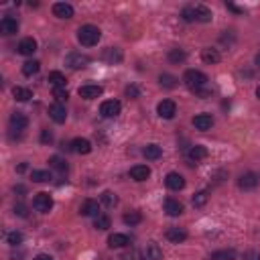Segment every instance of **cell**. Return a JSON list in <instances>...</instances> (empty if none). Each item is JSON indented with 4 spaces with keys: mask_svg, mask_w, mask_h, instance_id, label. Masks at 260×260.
<instances>
[{
    "mask_svg": "<svg viewBox=\"0 0 260 260\" xmlns=\"http://www.w3.org/2000/svg\"><path fill=\"white\" fill-rule=\"evenodd\" d=\"M100 39H102V31L96 25H83L77 29V41L83 47H94L100 43Z\"/></svg>",
    "mask_w": 260,
    "mask_h": 260,
    "instance_id": "1",
    "label": "cell"
},
{
    "mask_svg": "<svg viewBox=\"0 0 260 260\" xmlns=\"http://www.w3.org/2000/svg\"><path fill=\"white\" fill-rule=\"evenodd\" d=\"M207 75L203 72H199V69H187V72L183 74V83L187 85L191 92H197L201 88H207Z\"/></svg>",
    "mask_w": 260,
    "mask_h": 260,
    "instance_id": "2",
    "label": "cell"
},
{
    "mask_svg": "<svg viewBox=\"0 0 260 260\" xmlns=\"http://www.w3.org/2000/svg\"><path fill=\"white\" fill-rule=\"evenodd\" d=\"M90 61L92 59L85 53H81V51H72V53L65 55V65L72 67V69H83V67L90 65Z\"/></svg>",
    "mask_w": 260,
    "mask_h": 260,
    "instance_id": "3",
    "label": "cell"
},
{
    "mask_svg": "<svg viewBox=\"0 0 260 260\" xmlns=\"http://www.w3.org/2000/svg\"><path fill=\"white\" fill-rule=\"evenodd\" d=\"M33 207L37 210L39 214H49L51 210H53V197H51L49 193L41 191L33 197Z\"/></svg>",
    "mask_w": 260,
    "mask_h": 260,
    "instance_id": "4",
    "label": "cell"
},
{
    "mask_svg": "<svg viewBox=\"0 0 260 260\" xmlns=\"http://www.w3.org/2000/svg\"><path fill=\"white\" fill-rule=\"evenodd\" d=\"M260 183V177L256 175L254 171H248V173H242L240 179H238V187L244 189V191H252V189H256Z\"/></svg>",
    "mask_w": 260,
    "mask_h": 260,
    "instance_id": "5",
    "label": "cell"
},
{
    "mask_svg": "<svg viewBox=\"0 0 260 260\" xmlns=\"http://www.w3.org/2000/svg\"><path fill=\"white\" fill-rule=\"evenodd\" d=\"M120 110H122V104L118 100H106L100 104V114L104 118H116L120 114Z\"/></svg>",
    "mask_w": 260,
    "mask_h": 260,
    "instance_id": "6",
    "label": "cell"
},
{
    "mask_svg": "<svg viewBox=\"0 0 260 260\" xmlns=\"http://www.w3.org/2000/svg\"><path fill=\"white\" fill-rule=\"evenodd\" d=\"M8 126H10L12 132H19V134H21V132H25L27 126H29V118H27L23 112H14V114H10Z\"/></svg>",
    "mask_w": 260,
    "mask_h": 260,
    "instance_id": "7",
    "label": "cell"
},
{
    "mask_svg": "<svg viewBox=\"0 0 260 260\" xmlns=\"http://www.w3.org/2000/svg\"><path fill=\"white\" fill-rule=\"evenodd\" d=\"M157 114H159L161 118H165V120L175 118V114H177V104L173 102V100H163V102H159Z\"/></svg>",
    "mask_w": 260,
    "mask_h": 260,
    "instance_id": "8",
    "label": "cell"
},
{
    "mask_svg": "<svg viewBox=\"0 0 260 260\" xmlns=\"http://www.w3.org/2000/svg\"><path fill=\"white\" fill-rule=\"evenodd\" d=\"M77 94L83 98V100H96L104 94V88L102 85H96V83H88V85H81L77 90Z\"/></svg>",
    "mask_w": 260,
    "mask_h": 260,
    "instance_id": "9",
    "label": "cell"
},
{
    "mask_svg": "<svg viewBox=\"0 0 260 260\" xmlns=\"http://www.w3.org/2000/svg\"><path fill=\"white\" fill-rule=\"evenodd\" d=\"M49 116H51V120H53L55 124H63L65 120H67V110H65V106L63 104H51L49 106Z\"/></svg>",
    "mask_w": 260,
    "mask_h": 260,
    "instance_id": "10",
    "label": "cell"
},
{
    "mask_svg": "<svg viewBox=\"0 0 260 260\" xmlns=\"http://www.w3.org/2000/svg\"><path fill=\"white\" fill-rule=\"evenodd\" d=\"M0 33H2L4 37L16 35V33H19V21H16L14 16H4V19L0 21Z\"/></svg>",
    "mask_w": 260,
    "mask_h": 260,
    "instance_id": "11",
    "label": "cell"
},
{
    "mask_svg": "<svg viewBox=\"0 0 260 260\" xmlns=\"http://www.w3.org/2000/svg\"><path fill=\"white\" fill-rule=\"evenodd\" d=\"M122 59H124V55L118 47H108V49H104V53H102V61H106L108 65H116Z\"/></svg>",
    "mask_w": 260,
    "mask_h": 260,
    "instance_id": "12",
    "label": "cell"
},
{
    "mask_svg": "<svg viewBox=\"0 0 260 260\" xmlns=\"http://www.w3.org/2000/svg\"><path fill=\"white\" fill-rule=\"evenodd\" d=\"M191 124H193L197 130L205 132V130H210V128L214 126V116H212V114H197V116H193Z\"/></svg>",
    "mask_w": 260,
    "mask_h": 260,
    "instance_id": "13",
    "label": "cell"
},
{
    "mask_svg": "<svg viewBox=\"0 0 260 260\" xmlns=\"http://www.w3.org/2000/svg\"><path fill=\"white\" fill-rule=\"evenodd\" d=\"M79 214L85 216V218H96L100 216V203L96 199H85L79 207Z\"/></svg>",
    "mask_w": 260,
    "mask_h": 260,
    "instance_id": "14",
    "label": "cell"
},
{
    "mask_svg": "<svg viewBox=\"0 0 260 260\" xmlns=\"http://www.w3.org/2000/svg\"><path fill=\"white\" fill-rule=\"evenodd\" d=\"M53 14L57 16V19H74V14H75V10H74V6L72 4H67V2H55L53 4Z\"/></svg>",
    "mask_w": 260,
    "mask_h": 260,
    "instance_id": "15",
    "label": "cell"
},
{
    "mask_svg": "<svg viewBox=\"0 0 260 260\" xmlns=\"http://www.w3.org/2000/svg\"><path fill=\"white\" fill-rule=\"evenodd\" d=\"M165 185L171 189V191H181L185 187V179H183V175H179V173H169L165 177Z\"/></svg>",
    "mask_w": 260,
    "mask_h": 260,
    "instance_id": "16",
    "label": "cell"
},
{
    "mask_svg": "<svg viewBox=\"0 0 260 260\" xmlns=\"http://www.w3.org/2000/svg\"><path fill=\"white\" fill-rule=\"evenodd\" d=\"M207 149L203 147V145H193L191 149L187 150V159L191 161V163H199V161H203V159H207Z\"/></svg>",
    "mask_w": 260,
    "mask_h": 260,
    "instance_id": "17",
    "label": "cell"
},
{
    "mask_svg": "<svg viewBox=\"0 0 260 260\" xmlns=\"http://www.w3.org/2000/svg\"><path fill=\"white\" fill-rule=\"evenodd\" d=\"M163 207H165L167 216H171V218H177V216L183 214V203H179L177 199H173V197H167L165 203H163Z\"/></svg>",
    "mask_w": 260,
    "mask_h": 260,
    "instance_id": "18",
    "label": "cell"
},
{
    "mask_svg": "<svg viewBox=\"0 0 260 260\" xmlns=\"http://www.w3.org/2000/svg\"><path fill=\"white\" fill-rule=\"evenodd\" d=\"M130 177H132L134 181H138V183H143V181H147V179L150 177V169H149L147 165H134V167L130 169Z\"/></svg>",
    "mask_w": 260,
    "mask_h": 260,
    "instance_id": "19",
    "label": "cell"
},
{
    "mask_svg": "<svg viewBox=\"0 0 260 260\" xmlns=\"http://www.w3.org/2000/svg\"><path fill=\"white\" fill-rule=\"evenodd\" d=\"M16 51H19L21 55H33L35 51H37V41H35L33 37H25V39H21Z\"/></svg>",
    "mask_w": 260,
    "mask_h": 260,
    "instance_id": "20",
    "label": "cell"
},
{
    "mask_svg": "<svg viewBox=\"0 0 260 260\" xmlns=\"http://www.w3.org/2000/svg\"><path fill=\"white\" fill-rule=\"evenodd\" d=\"M72 150H75L77 154H90L92 152V143L88 141V138H74Z\"/></svg>",
    "mask_w": 260,
    "mask_h": 260,
    "instance_id": "21",
    "label": "cell"
},
{
    "mask_svg": "<svg viewBox=\"0 0 260 260\" xmlns=\"http://www.w3.org/2000/svg\"><path fill=\"white\" fill-rule=\"evenodd\" d=\"M201 59H203V63L216 65V63H220V61H222V55H220V51H218V49L205 47V49H201Z\"/></svg>",
    "mask_w": 260,
    "mask_h": 260,
    "instance_id": "22",
    "label": "cell"
},
{
    "mask_svg": "<svg viewBox=\"0 0 260 260\" xmlns=\"http://www.w3.org/2000/svg\"><path fill=\"white\" fill-rule=\"evenodd\" d=\"M165 236H167L169 242H173V244H181V242L187 240V232L183 228H169Z\"/></svg>",
    "mask_w": 260,
    "mask_h": 260,
    "instance_id": "23",
    "label": "cell"
},
{
    "mask_svg": "<svg viewBox=\"0 0 260 260\" xmlns=\"http://www.w3.org/2000/svg\"><path fill=\"white\" fill-rule=\"evenodd\" d=\"M143 157H145L147 161H157V159L163 157V149H161L159 145H147V147L143 149Z\"/></svg>",
    "mask_w": 260,
    "mask_h": 260,
    "instance_id": "24",
    "label": "cell"
},
{
    "mask_svg": "<svg viewBox=\"0 0 260 260\" xmlns=\"http://www.w3.org/2000/svg\"><path fill=\"white\" fill-rule=\"evenodd\" d=\"M130 244V238L126 234H112L108 238V246L110 248H126Z\"/></svg>",
    "mask_w": 260,
    "mask_h": 260,
    "instance_id": "25",
    "label": "cell"
},
{
    "mask_svg": "<svg viewBox=\"0 0 260 260\" xmlns=\"http://www.w3.org/2000/svg\"><path fill=\"white\" fill-rule=\"evenodd\" d=\"M193 12H195V21L197 23H210L212 21V10L207 6H203V4H195Z\"/></svg>",
    "mask_w": 260,
    "mask_h": 260,
    "instance_id": "26",
    "label": "cell"
},
{
    "mask_svg": "<svg viewBox=\"0 0 260 260\" xmlns=\"http://www.w3.org/2000/svg\"><path fill=\"white\" fill-rule=\"evenodd\" d=\"M210 260H236V250L234 248L216 250V252L210 254Z\"/></svg>",
    "mask_w": 260,
    "mask_h": 260,
    "instance_id": "27",
    "label": "cell"
},
{
    "mask_svg": "<svg viewBox=\"0 0 260 260\" xmlns=\"http://www.w3.org/2000/svg\"><path fill=\"white\" fill-rule=\"evenodd\" d=\"M47 81L53 85V90H55V88H65V83H67V79H65V75H63L61 72H51V74L47 75Z\"/></svg>",
    "mask_w": 260,
    "mask_h": 260,
    "instance_id": "28",
    "label": "cell"
},
{
    "mask_svg": "<svg viewBox=\"0 0 260 260\" xmlns=\"http://www.w3.org/2000/svg\"><path fill=\"white\" fill-rule=\"evenodd\" d=\"M145 256L149 260H163V250L159 248L157 242H150V244L147 246V250H145Z\"/></svg>",
    "mask_w": 260,
    "mask_h": 260,
    "instance_id": "29",
    "label": "cell"
},
{
    "mask_svg": "<svg viewBox=\"0 0 260 260\" xmlns=\"http://www.w3.org/2000/svg\"><path fill=\"white\" fill-rule=\"evenodd\" d=\"M39 69H41V61L31 59V61H27V63L23 65V74H25L27 77H31V75H37Z\"/></svg>",
    "mask_w": 260,
    "mask_h": 260,
    "instance_id": "30",
    "label": "cell"
},
{
    "mask_svg": "<svg viewBox=\"0 0 260 260\" xmlns=\"http://www.w3.org/2000/svg\"><path fill=\"white\" fill-rule=\"evenodd\" d=\"M159 83H161V88H165V90H173V88H177V77L171 75V74H161L159 75Z\"/></svg>",
    "mask_w": 260,
    "mask_h": 260,
    "instance_id": "31",
    "label": "cell"
},
{
    "mask_svg": "<svg viewBox=\"0 0 260 260\" xmlns=\"http://www.w3.org/2000/svg\"><path fill=\"white\" fill-rule=\"evenodd\" d=\"M12 96L16 102H29L33 98V92L29 88H21V85H16V88L12 90Z\"/></svg>",
    "mask_w": 260,
    "mask_h": 260,
    "instance_id": "32",
    "label": "cell"
},
{
    "mask_svg": "<svg viewBox=\"0 0 260 260\" xmlns=\"http://www.w3.org/2000/svg\"><path fill=\"white\" fill-rule=\"evenodd\" d=\"M49 165H51V169H55L59 175H65V173L69 171L67 163H65L61 157H51V159H49Z\"/></svg>",
    "mask_w": 260,
    "mask_h": 260,
    "instance_id": "33",
    "label": "cell"
},
{
    "mask_svg": "<svg viewBox=\"0 0 260 260\" xmlns=\"http://www.w3.org/2000/svg\"><path fill=\"white\" fill-rule=\"evenodd\" d=\"M112 226V220L106 216V214H100L94 218V228L96 230H108Z\"/></svg>",
    "mask_w": 260,
    "mask_h": 260,
    "instance_id": "34",
    "label": "cell"
},
{
    "mask_svg": "<svg viewBox=\"0 0 260 260\" xmlns=\"http://www.w3.org/2000/svg\"><path fill=\"white\" fill-rule=\"evenodd\" d=\"M122 222L126 223V226H138V223L143 222V214L141 212H128L122 216Z\"/></svg>",
    "mask_w": 260,
    "mask_h": 260,
    "instance_id": "35",
    "label": "cell"
},
{
    "mask_svg": "<svg viewBox=\"0 0 260 260\" xmlns=\"http://www.w3.org/2000/svg\"><path fill=\"white\" fill-rule=\"evenodd\" d=\"M31 179H33V183H49L51 173L49 171H31Z\"/></svg>",
    "mask_w": 260,
    "mask_h": 260,
    "instance_id": "36",
    "label": "cell"
},
{
    "mask_svg": "<svg viewBox=\"0 0 260 260\" xmlns=\"http://www.w3.org/2000/svg\"><path fill=\"white\" fill-rule=\"evenodd\" d=\"M187 59V53L183 49H171L169 51V61L171 63H183Z\"/></svg>",
    "mask_w": 260,
    "mask_h": 260,
    "instance_id": "37",
    "label": "cell"
},
{
    "mask_svg": "<svg viewBox=\"0 0 260 260\" xmlns=\"http://www.w3.org/2000/svg\"><path fill=\"white\" fill-rule=\"evenodd\" d=\"M23 240H25V236L21 234V232H8L6 234V242H8V244L12 246V248H16V246H21L23 244Z\"/></svg>",
    "mask_w": 260,
    "mask_h": 260,
    "instance_id": "38",
    "label": "cell"
},
{
    "mask_svg": "<svg viewBox=\"0 0 260 260\" xmlns=\"http://www.w3.org/2000/svg\"><path fill=\"white\" fill-rule=\"evenodd\" d=\"M100 199H102V203L106 205V207H114V205H118V197H116L114 191H104V193L100 195Z\"/></svg>",
    "mask_w": 260,
    "mask_h": 260,
    "instance_id": "39",
    "label": "cell"
},
{
    "mask_svg": "<svg viewBox=\"0 0 260 260\" xmlns=\"http://www.w3.org/2000/svg\"><path fill=\"white\" fill-rule=\"evenodd\" d=\"M53 98L57 100V104H63V102H67L69 92H67L65 88H55V90H53Z\"/></svg>",
    "mask_w": 260,
    "mask_h": 260,
    "instance_id": "40",
    "label": "cell"
},
{
    "mask_svg": "<svg viewBox=\"0 0 260 260\" xmlns=\"http://www.w3.org/2000/svg\"><path fill=\"white\" fill-rule=\"evenodd\" d=\"M181 16H183V21H185V23H193V21H195L193 6H185V8L181 10Z\"/></svg>",
    "mask_w": 260,
    "mask_h": 260,
    "instance_id": "41",
    "label": "cell"
},
{
    "mask_svg": "<svg viewBox=\"0 0 260 260\" xmlns=\"http://www.w3.org/2000/svg\"><path fill=\"white\" fill-rule=\"evenodd\" d=\"M205 201H207V191H199V193H195V197H193V205H195V207L205 205Z\"/></svg>",
    "mask_w": 260,
    "mask_h": 260,
    "instance_id": "42",
    "label": "cell"
},
{
    "mask_svg": "<svg viewBox=\"0 0 260 260\" xmlns=\"http://www.w3.org/2000/svg\"><path fill=\"white\" fill-rule=\"evenodd\" d=\"M14 214L19 216V218H27V216H29V207H27L25 203H16V205H14Z\"/></svg>",
    "mask_w": 260,
    "mask_h": 260,
    "instance_id": "43",
    "label": "cell"
},
{
    "mask_svg": "<svg viewBox=\"0 0 260 260\" xmlns=\"http://www.w3.org/2000/svg\"><path fill=\"white\" fill-rule=\"evenodd\" d=\"M124 94L128 96V98H132V100H136L138 96H141V90L136 88V85H126V90H124Z\"/></svg>",
    "mask_w": 260,
    "mask_h": 260,
    "instance_id": "44",
    "label": "cell"
},
{
    "mask_svg": "<svg viewBox=\"0 0 260 260\" xmlns=\"http://www.w3.org/2000/svg\"><path fill=\"white\" fill-rule=\"evenodd\" d=\"M41 143H43V145H51V143H53V132L45 128V130L41 132Z\"/></svg>",
    "mask_w": 260,
    "mask_h": 260,
    "instance_id": "45",
    "label": "cell"
},
{
    "mask_svg": "<svg viewBox=\"0 0 260 260\" xmlns=\"http://www.w3.org/2000/svg\"><path fill=\"white\" fill-rule=\"evenodd\" d=\"M244 260H260V252L258 250H248V252H244Z\"/></svg>",
    "mask_w": 260,
    "mask_h": 260,
    "instance_id": "46",
    "label": "cell"
},
{
    "mask_svg": "<svg viewBox=\"0 0 260 260\" xmlns=\"http://www.w3.org/2000/svg\"><path fill=\"white\" fill-rule=\"evenodd\" d=\"M193 94L205 100V98H210V96H212V90H210V88H201V90H197V92H193Z\"/></svg>",
    "mask_w": 260,
    "mask_h": 260,
    "instance_id": "47",
    "label": "cell"
},
{
    "mask_svg": "<svg viewBox=\"0 0 260 260\" xmlns=\"http://www.w3.org/2000/svg\"><path fill=\"white\" fill-rule=\"evenodd\" d=\"M226 6H228L230 10H234V12H238V14H242V12H244V10H242V8H238L236 4H232V2H226Z\"/></svg>",
    "mask_w": 260,
    "mask_h": 260,
    "instance_id": "48",
    "label": "cell"
},
{
    "mask_svg": "<svg viewBox=\"0 0 260 260\" xmlns=\"http://www.w3.org/2000/svg\"><path fill=\"white\" fill-rule=\"evenodd\" d=\"M33 260H53V256H49V254H39V256H35Z\"/></svg>",
    "mask_w": 260,
    "mask_h": 260,
    "instance_id": "49",
    "label": "cell"
},
{
    "mask_svg": "<svg viewBox=\"0 0 260 260\" xmlns=\"http://www.w3.org/2000/svg\"><path fill=\"white\" fill-rule=\"evenodd\" d=\"M25 191H27V189H25L23 185H16V187H14V193H25Z\"/></svg>",
    "mask_w": 260,
    "mask_h": 260,
    "instance_id": "50",
    "label": "cell"
},
{
    "mask_svg": "<svg viewBox=\"0 0 260 260\" xmlns=\"http://www.w3.org/2000/svg\"><path fill=\"white\" fill-rule=\"evenodd\" d=\"M16 171H19V173H25V171H27V163H23V165H19V169H16Z\"/></svg>",
    "mask_w": 260,
    "mask_h": 260,
    "instance_id": "51",
    "label": "cell"
},
{
    "mask_svg": "<svg viewBox=\"0 0 260 260\" xmlns=\"http://www.w3.org/2000/svg\"><path fill=\"white\" fill-rule=\"evenodd\" d=\"M254 63H256V65H258V67H260V53H258V55H256V57H254Z\"/></svg>",
    "mask_w": 260,
    "mask_h": 260,
    "instance_id": "52",
    "label": "cell"
},
{
    "mask_svg": "<svg viewBox=\"0 0 260 260\" xmlns=\"http://www.w3.org/2000/svg\"><path fill=\"white\" fill-rule=\"evenodd\" d=\"M256 98L260 100V85H258V88H256Z\"/></svg>",
    "mask_w": 260,
    "mask_h": 260,
    "instance_id": "53",
    "label": "cell"
}]
</instances>
